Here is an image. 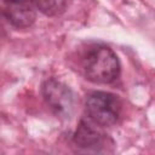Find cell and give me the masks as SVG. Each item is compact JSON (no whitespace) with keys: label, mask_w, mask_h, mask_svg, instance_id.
Wrapping results in <instances>:
<instances>
[{"label":"cell","mask_w":155,"mask_h":155,"mask_svg":"<svg viewBox=\"0 0 155 155\" xmlns=\"http://www.w3.org/2000/svg\"><path fill=\"white\" fill-rule=\"evenodd\" d=\"M84 70L90 81L94 84H110L120 75V62L111 48L98 46L85 57Z\"/></svg>","instance_id":"1"},{"label":"cell","mask_w":155,"mask_h":155,"mask_svg":"<svg viewBox=\"0 0 155 155\" xmlns=\"http://www.w3.org/2000/svg\"><path fill=\"white\" fill-rule=\"evenodd\" d=\"M121 103L117 96L96 91L92 92L86 99V111L88 117L99 126H110L119 119Z\"/></svg>","instance_id":"2"},{"label":"cell","mask_w":155,"mask_h":155,"mask_svg":"<svg viewBox=\"0 0 155 155\" xmlns=\"http://www.w3.org/2000/svg\"><path fill=\"white\" fill-rule=\"evenodd\" d=\"M42 92L47 104L57 115L67 116L70 114L73 109V94L65 85L56 80H48L45 82Z\"/></svg>","instance_id":"3"},{"label":"cell","mask_w":155,"mask_h":155,"mask_svg":"<svg viewBox=\"0 0 155 155\" xmlns=\"http://www.w3.org/2000/svg\"><path fill=\"white\" fill-rule=\"evenodd\" d=\"M104 140L105 137L104 133L101 131L99 125L91 119L90 121H81L74 136L75 144L85 150L97 151L103 147Z\"/></svg>","instance_id":"4"},{"label":"cell","mask_w":155,"mask_h":155,"mask_svg":"<svg viewBox=\"0 0 155 155\" xmlns=\"http://www.w3.org/2000/svg\"><path fill=\"white\" fill-rule=\"evenodd\" d=\"M4 15L7 21L17 28H27L35 19V11L28 0L7 4Z\"/></svg>","instance_id":"5"},{"label":"cell","mask_w":155,"mask_h":155,"mask_svg":"<svg viewBox=\"0 0 155 155\" xmlns=\"http://www.w3.org/2000/svg\"><path fill=\"white\" fill-rule=\"evenodd\" d=\"M34 2L36 7L47 16L61 13L67 5V0H34Z\"/></svg>","instance_id":"6"},{"label":"cell","mask_w":155,"mask_h":155,"mask_svg":"<svg viewBox=\"0 0 155 155\" xmlns=\"http://www.w3.org/2000/svg\"><path fill=\"white\" fill-rule=\"evenodd\" d=\"M6 4H12V2H18V1H23V0H4Z\"/></svg>","instance_id":"7"}]
</instances>
